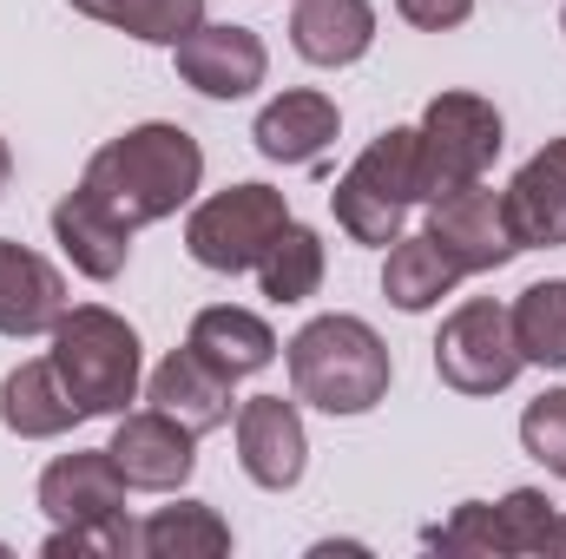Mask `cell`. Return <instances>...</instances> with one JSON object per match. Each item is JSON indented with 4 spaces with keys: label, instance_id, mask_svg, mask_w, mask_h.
Segmentation results:
<instances>
[{
    "label": "cell",
    "instance_id": "obj_18",
    "mask_svg": "<svg viewBox=\"0 0 566 559\" xmlns=\"http://www.w3.org/2000/svg\"><path fill=\"white\" fill-rule=\"evenodd\" d=\"M80 421L86 415H80V402L66 395L53 356H27V362H13V369L0 376V428H7L13 441H60V434H73Z\"/></svg>",
    "mask_w": 566,
    "mask_h": 559
},
{
    "label": "cell",
    "instance_id": "obj_11",
    "mask_svg": "<svg viewBox=\"0 0 566 559\" xmlns=\"http://www.w3.org/2000/svg\"><path fill=\"white\" fill-rule=\"evenodd\" d=\"M231 434H238V467L251 487L264 494H290L310 467V434H303V402L290 395H251L238 402L231 415Z\"/></svg>",
    "mask_w": 566,
    "mask_h": 559
},
{
    "label": "cell",
    "instance_id": "obj_19",
    "mask_svg": "<svg viewBox=\"0 0 566 559\" xmlns=\"http://www.w3.org/2000/svg\"><path fill=\"white\" fill-rule=\"evenodd\" d=\"M185 342H191V349H198L211 369H224L231 382H244V376H264V369L283 356L277 329H271L258 309H244V303H205V309L191 316Z\"/></svg>",
    "mask_w": 566,
    "mask_h": 559
},
{
    "label": "cell",
    "instance_id": "obj_16",
    "mask_svg": "<svg viewBox=\"0 0 566 559\" xmlns=\"http://www.w3.org/2000/svg\"><path fill=\"white\" fill-rule=\"evenodd\" d=\"M507 224L521 238V251H554L566 244V139H547L501 191Z\"/></svg>",
    "mask_w": 566,
    "mask_h": 559
},
{
    "label": "cell",
    "instance_id": "obj_34",
    "mask_svg": "<svg viewBox=\"0 0 566 559\" xmlns=\"http://www.w3.org/2000/svg\"><path fill=\"white\" fill-rule=\"evenodd\" d=\"M560 33H566V7H560Z\"/></svg>",
    "mask_w": 566,
    "mask_h": 559
},
{
    "label": "cell",
    "instance_id": "obj_29",
    "mask_svg": "<svg viewBox=\"0 0 566 559\" xmlns=\"http://www.w3.org/2000/svg\"><path fill=\"white\" fill-rule=\"evenodd\" d=\"M521 447H527L554 481H566V389H541V395L521 409Z\"/></svg>",
    "mask_w": 566,
    "mask_h": 559
},
{
    "label": "cell",
    "instance_id": "obj_10",
    "mask_svg": "<svg viewBox=\"0 0 566 559\" xmlns=\"http://www.w3.org/2000/svg\"><path fill=\"white\" fill-rule=\"evenodd\" d=\"M126 494L133 487H126L113 447L53 454L40 467V487H33V500H40V514L53 527H113V520H126Z\"/></svg>",
    "mask_w": 566,
    "mask_h": 559
},
{
    "label": "cell",
    "instance_id": "obj_28",
    "mask_svg": "<svg viewBox=\"0 0 566 559\" xmlns=\"http://www.w3.org/2000/svg\"><path fill=\"white\" fill-rule=\"evenodd\" d=\"M422 540L448 559H507L501 553V527H494V500H461L441 527H428Z\"/></svg>",
    "mask_w": 566,
    "mask_h": 559
},
{
    "label": "cell",
    "instance_id": "obj_3",
    "mask_svg": "<svg viewBox=\"0 0 566 559\" xmlns=\"http://www.w3.org/2000/svg\"><path fill=\"white\" fill-rule=\"evenodd\" d=\"M46 342H53L46 356H53L66 395L80 402L86 421L126 415L145 395V342L119 309H106V303H73V309L53 323Z\"/></svg>",
    "mask_w": 566,
    "mask_h": 559
},
{
    "label": "cell",
    "instance_id": "obj_6",
    "mask_svg": "<svg viewBox=\"0 0 566 559\" xmlns=\"http://www.w3.org/2000/svg\"><path fill=\"white\" fill-rule=\"evenodd\" d=\"M521 369H527V362H521V342H514V316H507V303H494V296H468V303H454V309L441 316V336H434V376H441V389L481 402V395L514 389Z\"/></svg>",
    "mask_w": 566,
    "mask_h": 559
},
{
    "label": "cell",
    "instance_id": "obj_30",
    "mask_svg": "<svg viewBox=\"0 0 566 559\" xmlns=\"http://www.w3.org/2000/svg\"><path fill=\"white\" fill-rule=\"evenodd\" d=\"M396 13L422 33H454V27L474 20V0H396Z\"/></svg>",
    "mask_w": 566,
    "mask_h": 559
},
{
    "label": "cell",
    "instance_id": "obj_21",
    "mask_svg": "<svg viewBox=\"0 0 566 559\" xmlns=\"http://www.w3.org/2000/svg\"><path fill=\"white\" fill-rule=\"evenodd\" d=\"M139 553L145 559H224L231 553V520L211 500L171 494V507H151L139 520Z\"/></svg>",
    "mask_w": 566,
    "mask_h": 559
},
{
    "label": "cell",
    "instance_id": "obj_20",
    "mask_svg": "<svg viewBox=\"0 0 566 559\" xmlns=\"http://www.w3.org/2000/svg\"><path fill=\"white\" fill-rule=\"evenodd\" d=\"M461 289V271L448 264V251L428 238V231H402L396 244H389V257H382V296L402 309V316H428V309H441L448 296Z\"/></svg>",
    "mask_w": 566,
    "mask_h": 559
},
{
    "label": "cell",
    "instance_id": "obj_7",
    "mask_svg": "<svg viewBox=\"0 0 566 559\" xmlns=\"http://www.w3.org/2000/svg\"><path fill=\"white\" fill-rule=\"evenodd\" d=\"M171 66H178V80H185L198 99L231 106V99H251V93L271 80V46H264V33L244 27V20H205L198 33H185V40L171 46Z\"/></svg>",
    "mask_w": 566,
    "mask_h": 559
},
{
    "label": "cell",
    "instance_id": "obj_26",
    "mask_svg": "<svg viewBox=\"0 0 566 559\" xmlns=\"http://www.w3.org/2000/svg\"><path fill=\"white\" fill-rule=\"evenodd\" d=\"M494 527H501V553L507 559H534L547 553V534H554V500L541 487H507L494 500Z\"/></svg>",
    "mask_w": 566,
    "mask_h": 559
},
{
    "label": "cell",
    "instance_id": "obj_8",
    "mask_svg": "<svg viewBox=\"0 0 566 559\" xmlns=\"http://www.w3.org/2000/svg\"><path fill=\"white\" fill-rule=\"evenodd\" d=\"M428 238L448 251V264L461 277H494V271H507L521 257V238L507 224V204H501V191H488V178L434 198L428 204Z\"/></svg>",
    "mask_w": 566,
    "mask_h": 559
},
{
    "label": "cell",
    "instance_id": "obj_23",
    "mask_svg": "<svg viewBox=\"0 0 566 559\" xmlns=\"http://www.w3.org/2000/svg\"><path fill=\"white\" fill-rule=\"evenodd\" d=\"M323 271H329V251H323V238L310 231V224H283V238L258 257V289H264V303H277V309H296V303H310L316 289H323Z\"/></svg>",
    "mask_w": 566,
    "mask_h": 559
},
{
    "label": "cell",
    "instance_id": "obj_32",
    "mask_svg": "<svg viewBox=\"0 0 566 559\" xmlns=\"http://www.w3.org/2000/svg\"><path fill=\"white\" fill-rule=\"evenodd\" d=\"M7 184H13V145L0 139V198H7Z\"/></svg>",
    "mask_w": 566,
    "mask_h": 559
},
{
    "label": "cell",
    "instance_id": "obj_1",
    "mask_svg": "<svg viewBox=\"0 0 566 559\" xmlns=\"http://www.w3.org/2000/svg\"><path fill=\"white\" fill-rule=\"evenodd\" d=\"M80 191H93L133 231L165 224V218L191 211V198L205 191V145L191 139L185 126H171V119L126 126L119 139H106L86 158Z\"/></svg>",
    "mask_w": 566,
    "mask_h": 559
},
{
    "label": "cell",
    "instance_id": "obj_17",
    "mask_svg": "<svg viewBox=\"0 0 566 559\" xmlns=\"http://www.w3.org/2000/svg\"><path fill=\"white\" fill-rule=\"evenodd\" d=\"M290 46H296V60L343 73V66L369 60L376 7L369 0H290Z\"/></svg>",
    "mask_w": 566,
    "mask_h": 559
},
{
    "label": "cell",
    "instance_id": "obj_5",
    "mask_svg": "<svg viewBox=\"0 0 566 559\" xmlns=\"http://www.w3.org/2000/svg\"><path fill=\"white\" fill-rule=\"evenodd\" d=\"M422 133V198H448L461 184H481L507 145V119L481 93H434L416 119Z\"/></svg>",
    "mask_w": 566,
    "mask_h": 559
},
{
    "label": "cell",
    "instance_id": "obj_12",
    "mask_svg": "<svg viewBox=\"0 0 566 559\" xmlns=\"http://www.w3.org/2000/svg\"><path fill=\"white\" fill-rule=\"evenodd\" d=\"M53 244H60V257L80 271L86 283H119L126 277V264H133V224H119L93 191H66L60 204H53Z\"/></svg>",
    "mask_w": 566,
    "mask_h": 559
},
{
    "label": "cell",
    "instance_id": "obj_31",
    "mask_svg": "<svg viewBox=\"0 0 566 559\" xmlns=\"http://www.w3.org/2000/svg\"><path fill=\"white\" fill-rule=\"evenodd\" d=\"M66 7L86 13V20H99V27H106V13H113V0H66Z\"/></svg>",
    "mask_w": 566,
    "mask_h": 559
},
{
    "label": "cell",
    "instance_id": "obj_2",
    "mask_svg": "<svg viewBox=\"0 0 566 559\" xmlns=\"http://www.w3.org/2000/svg\"><path fill=\"white\" fill-rule=\"evenodd\" d=\"M283 369H290V395L316 415L356 421L369 415L376 402H389V382H396V356L389 342L376 336V323L349 316V309H329V316H310L290 342H283Z\"/></svg>",
    "mask_w": 566,
    "mask_h": 559
},
{
    "label": "cell",
    "instance_id": "obj_15",
    "mask_svg": "<svg viewBox=\"0 0 566 559\" xmlns=\"http://www.w3.org/2000/svg\"><path fill=\"white\" fill-rule=\"evenodd\" d=\"M343 133V106L316 86H290L277 99H264L258 126H251V145L271 158V165H316Z\"/></svg>",
    "mask_w": 566,
    "mask_h": 559
},
{
    "label": "cell",
    "instance_id": "obj_25",
    "mask_svg": "<svg viewBox=\"0 0 566 559\" xmlns=\"http://www.w3.org/2000/svg\"><path fill=\"white\" fill-rule=\"evenodd\" d=\"M106 27L126 33V40H139V46H165L171 53L185 33L205 27V0H113Z\"/></svg>",
    "mask_w": 566,
    "mask_h": 559
},
{
    "label": "cell",
    "instance_id": "obj_14",
    "mask_svg": "<svg viewBox=\"0 0 566 559\" xmlns=\"http://www.w3.org/2000/svg\"><path fill=\"white\" fill-rule=\"evenodd\" d=\"M238 382L224 376V369H211L191 342L185 349H171L151 376H145V402L151 409H165V415H178L191 434H211V428H231L238 415V395H231Z\"/></svg>",
    "mask_w": 566,
    "mask_h": 559
},
{
    "label": "cell",
    "instance_id": "obj_24",
    "mask_svg": "<svg viewBox=\"0 0 566 559\" xmlns=\"http://www.w3.org/2000/svg\"><path fill=\"white\" fill-rule=\"evenodd\" d=\"M507 316H514V342L527 369H566V277L527 283L507 303Z\"/></svg>",
    "mask_w": 566,
    "mask_h": 559
},
{
    "label": "cell",
    "instance_id": "obj_13",
    "mask_svg": "<svg viewBox=\"0 0 566 559\" xmlns=\"http://www.w3.org/2000/svg\"><path fill=\"white\" fill-rule=\"evenodd\" d=\"M66 277L60 264H46L40 251L0 238V336L7 342H33V336H53V323L66 316Z\"/></svg>",
    "mask_w": 566,
    "mask_h": 559
},
{
    "label": "cell",
    "instance_id": "obj_22",
    "mask_svg": "<svg viewBox=\"0 0 566 559\" xmlns=\"http://www.w3.org/2000/svg\"><path fill=\"white\" fill-rule=\"evenodd\" d=\"M343 178H349L356 191L396 204V211L428 204L422 198V133H416V126H389V133H376V139L356 151V165H349Z\"/></svg>",
    "mask_w": 566,
    "mask_h": 559
},
{
    "label": "cell",
    "instance_id": "obj_27",
    "mask_svg": "<svg viewBox=\"0 0 566 559\" xmlns=\"http://www.w3.org/2000/svg\"><path fill=\"white\" fill-rule=\"evenodd\" d=\"M329 211H336V231H343L349 244H369V251H389V244L402 238V218H409V211H396V204H382V198L356 191L349 178H336Z\"/></svg>",
    "mask_w": 566,
    "mask_h": 559
},
{
    "label": "cell",
    "instance_id": "obj_9",
    "mask_svg": "<svg viewBox=\"0 0 566 559\" xmlns=\"http://www.w3.org/2000/svg\"><path fill=\"white\" fill-rule=\"evenodd\" d=\"M106 447H113V461H119L133 494H185V481L198 474V434L178 415L151 409V402L113 415V441Z\"/></svg>",
    "mask_w": 566,
    "mask_h": 559
},
{
    "label": "cell",
    "instance_id": "obj_33",
    "mask_svg": "<svg viewBox=\"0 0 566 559\" xmlns=\"http://www.w3.org/2000/svg\"><path fill=\"white\" fill-rule=\"evenodd\" d=\"M547 553H566V514H554V534H547Z\"/></svg>",
    "mask_w": 566,
    "mask_h": 559
},
{
    "label": "cell",
    "instance_id": "obj_4",
    "mask_svg": "<svg viewBox=\"0 0 566 559\" xmlns=\"http://www.w3.org/2000/svg\"><path fill=\"white\" fill-rule=\"evenodd\" d=\"M290 224V198L264 178H244V184H224V191H205L191 198L185 211V251L198 271H218V277H244L258 271V257L271 251Z\"/></svg>",
    "mask_w": 566,
    "mask_h": 559
},
{
    "label": "cell",
    "instance_id": "obj_35",
    "mask_svg": "<svg viewBox=\"0 0 566 559\" xmlns=\"http://www.w3.org/2000/svg\"><path fill=\"white\" fill-rule=\"evenodd\" d=\"M0 553H7V547H0Z\"/></svg>",
    "mask_w": 566,
    "mask_h": 559
}]
</instances>
